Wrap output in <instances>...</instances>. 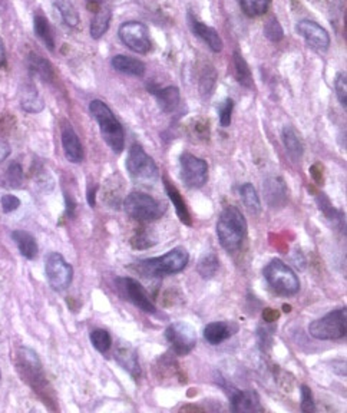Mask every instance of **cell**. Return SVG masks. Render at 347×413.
I'll return each mask as SVG.
<instances>
[{
    "instance_id": "obj_1",
    "label": "cell",
    "mask_w": 347,
    "mask_h": 413,
    "mask_svg": "<svg viewBox=\"0 0 347 413\" xmlns=\"http://www.w3.org/2000/svg\"><path fill=\"white\" fill-rule=\"evenodd\" d=\"M216 229L221 247L228 253H235L247 236V221L237 207L228 205L221 211Z\"/></svg>"
},
{
    "instance_id": "obj_2",
    "label": "cell",
    "mask_w": 347,
    "mask_h": 413,
    "mask_svg": "<svg viewBox=\"0 0 347 413\" xmlns=\"http://www.w3.org/2000/svg\"><path fill=\"white\" fill-rule=\"evenodd\" d=\"M89 112L96 121L107 145L115 154H121L125 147V131L111 108L104 101L93 100L89 104Z\"/></svg>"
},
{
    "instance_id": "obj_3",
    "label": "cell",
    "mask_w": 347,
    "mask_h": 413,
    "mask_svg": "<svg viewBox=\"0 0 347 413\" xmlns=\"http://www.w3.org/2000/svg\"><path fill=\"white\" fill-rule=\"evenodd\" d=\"M189 260V254L184 247H175L161 257L146 258L136 263V270L143 275H164L182 271Z\"/></svg>"
},
{
    "instance_id": "obj_4",
    "label": "cell",
    "mask_w": 347,
    "mask_h": 413,
    "mask_svg": "<svg viewBox=\"0 0 347 413\" xmlns=\"http://www.w3.org/2000/svg\"><path fill=\"white\" fill-rule=\"evenodd\" d=\"M127 171L131 178L142 186H154L160 178V171L153 160L139 144H134L127 155Z\"/></svg>"
},
{
    "instance_id": "obj_5",
    "label": "cell",
    "mask_w": 347,
    "mask_h": 413,
    "mask_svg": "<svg viewBox=\"0 0 347 413\" xmlns=\"http://www.w3.org/2000/svg\"><path fill=\"white\" fill-rule=\"evenodd\" d=\"M263 275L277 294L294 296L300 290V280L297 274L278 258L271 260L264 267Z\"/></svg>"
},
{
    "instance_id": "obj_6",
    "label": "cell",
    "mask_w": 347,
    "mask_h": 413,
    "mask_svg": "<svg viewBox=\"0 0 347 413\" xmlns=\"http://www.w3.org/2000/svg\"><path fill=\"white\" fill-rule=\"evenodd\" d=\"M347 310L336 309L309 325V333L317 340H339L346 336Z\"/></svg>"
},
{
    "instance_id": "obj_7",
    "label": "cell",
    "mask_w": 347,
    "mask_h": 413,
    "mask_svg": "<svg viewBox=\"0 0 347 413\" xmlns=\"http://www.w3.org/2000/svg\"><path fill=\"white\" fill-rule=\"evenodd\" d=\"M125 213L136 221H155L161 218L165 208L151 196L141 191H132L124 200Z\"/></svg>"
},
{
    "instance_id": "obj_8",
    "label": "cell",
    "mask_w": 347,
    "mask_h": 413,
    "mask_svg": "<svg viewBox=\"0 0 347 413\" xmlns=\"http://www.w3.org/2000/svg\"><path fill=\"white\" fill-rule=\"evenodd\" d=\"M45 273L49 286L55 292L66 290L73 279L72 265L64 258L61 253L57 251L47 254L45 261Z\"/></svg>"
},
{
    "instance_id": "obj_9",
    "label": "cell",
    "mask_w": 347,
    "mask_h": 413,
    "mask_svg": "<svg viewBox=\"0 0 347 413\" xmlns=\"http://www.w3.org/2000/svg\"><path fill=\"white\" fill-rule=\"evenodd\" d=\"M181 179L188 188H201L208 179V164L203 158L184 152L180 157Z\"/></svg>"
},
{
    "instance_id": "obj_10",
    "label": "cell",
    "mask_w": 347,
    "mask_h": 413,
    "mask_svg": "<svg viewBox=\"0 0 347 413\" xmlns=\"http://www.w3.org/2000/svg\"><path fill=\"white\" fill-rule=\"evenodd\" d=\"M121 42L135 54L145 55L151 49V39L148 28L141 22H125L118 30Z\"/></svg>"
},
{
    "instance_id": "obj_11",
    "label": "cell",
    "mask_w": 347,
    "mask_h": 413,
    "mask_svg": "<svg viewBox=\"0 0 347 413\" xmlns=\"http://www.w3.org/2000/svg\"><path fill=\"white\" fill-rule=\"evenodd\" d=\"M165 339L178 356H185L192 352L196 343L195 329L187 321H174L165 330Z\"/></svg>"
},
{
    "instance_id": "obj_12",
    "label": "cell",
    "mask_w": 347,
    "mask_h": 413,
    "mask_svg": "<svg viewBox=\"0 0 347 413\" xmlns=\"http://www.w3.org/2000/svg\"><path fill=\"white\" fill-rule=\"evenodd\" d=\"M117 283V289L121 293V296L131 301L135 307H138L139 310L145 311V313H150L154 314L157 311L154 303L151 301L150 296L145 292V289L142 287V285L132 279V277H121L115 280Z\"/></svg>"
},
{
    "instance_id": "obj_13",
    "label": "cell",
    "mask_w": 347,
    "mask_h": 413,
    "mask_svg": "<svg viewBox=\"0 0 347 413\" xmlns=\"http://www.w3.org/2000/svg\"><path fill=\"white\" fill-rule=\"evenodd\" d=\"M18 359H19V363H18L19 372L22 373L23 381H26L35 389L39 388L42 383H45L42 363L35 350L26 346H22L18 350Z\"/></svg>"
},
{
    "instance_id": "obj_14",
    "label": "cell",
    "mask_w": 347,
    "mask_h": 413,
    "mask_svg": "<svg viewBox=\"0 0 347 413\" xmlns=\"http://www.w3.org/2000/svg\"><path fill=\"white\" fill-rule=\"evenodd\" d=\"M297 32H299V35L306 40L310 49L319 54L329 51L330 35L317 22L309 20V19L300 20L299 23H297Z\"/></svg>"
},
{
    "instance_id": "obj_15",
    "label": "cell",
    "mask_w": 347,
    "mask_h": 413,
    "mask_svg": "<svg viewBox=\"0 0 347 413\" xmlns=\"http://www.w3.org/2000/svg\"><path fill=\"white\" fill-rule=\"evenodd\" d=\"M188 23H189V28H191L192 33L196 37H200L213 52L218 54V52L223 51V48H224L223 39H221V36L218 35V32L214 28L206 25L201 20H198L191 13L188 15Z\"/></svg>"
},
{
    "instance_id": "obj_16",
    "label": "cell",
    "mask_w": 347,
    "mask_h": 413,
    "mask_svg": "<svg viewBox=\"0 0 347 413\" xmlns=\"http://www.w3.org/2000/svg\"><path fill=\"white\" fill-rule=\"evenodd\" d=\"M61 141L66 160L72 164H79L83 161V147L75 129L71 124H65L61 131Z\"/></svg>"
},
{
    "instance_id": "obj_17",
    "label": "cell",
    "mask_w": 347,
    "mask_h": 413,
    "mask_svg": "<svg viewBox=\"0 0 347 413\" xmlns=\"http://www.w3.org/2000/svg\"><path fill=\"white\" fill-rule=\"evenodd\" d=\"M264 197L271 208H280L284 205L287 200V188L281 176H271L266 179Z\"/></svg>"
},
{
    "instance_id": "obj_18",
    "label": "cell",
    "mask_w": 347,
    "mask_h": 413,
    "mask_svg": "<svg viewBox=\"0 0 347 413\" xmlns=\"http://www.w3.org/2000/svg\"><path fill=\"white\" fill-rule=\"evenodd\" d=\"M233 412H261L260 397L254 390H238L231 396Z\"/></svg>"
},
{
    "instance_id": "obj_19",
    "label": "cell",
    "mask_w": 347,
    "mask_h": 413,
    "mask_svg": "<svg viewBox=\"0 0 347 413\" xmlns=\"http://www.w3.org/2000/svg\"><path fill=\"white\" fill-rule=\"evenodd\" d=\"M111 65L115 71L129 75V76H135V78L143 76L146 71V66L142 61L128 56V55H115L111 61Z\"/></svg>"
},
{
    "instance_id": "obj_20",
    "label": "cell",
    "mask_w": 347,
    "mask_h": 413,
    "mask_svg": "<svg viewBox=\"0 0 347 413\" xmlns=\"http://www.w3.org/2000/svg\"><path fill=\"white\" fill-rule=\"evenodd\" d=\"M115 360L124 367V369L132 378L136 379V378L141 376V366H139V361H138V354L129 345H124V346H119L117 349Z\"/></svg>"
},
{
    "instance_id": "obj_21",
    "label": "cell",
    "mask_w": 347,
    "mask_h": 413,
    "mask_svg": "<svg viewBox=\"0 0 347 413\" xmlns=\"http://www.w3.org/2000/svg\"><path fill=\"white\" fill-rule=\"evenodd\" d=\"M20 108L29 114H39L45 109V101L42 100L35 85H25L20 92Z\"/></svg>"
},
{
    "instance_id": "obj_22",
    "label": "cell",
    "mask_w": 347,
    "mask_h": 413,
    "mask_svg": "<svg viewBox=\"0 0 347 413\" xmlns=\"http://www.w3.org/2000/svg\"><path fill=\"white\" fill-rule=\"evenodd\" d=\"M12 240L16 243L20 254L28 258V260H33L37 257V253H39V247H37V243H36V239L25 232V229H15V232H12Z\"/></svg>"
},
{
    "instance_id": "obj_23",
    "label": "cell",
    "mask_w": 347,
    "mask_h": 413,
    "mask_svg": "<svg viewBox=\"0 0 347 413\" xmlns=\"http://www.w3.org/2000/svg\"><path fill=\"white\" fill-rule=\"evenodd\" d=\"M283 143L286 147V151L288 154V157L294 161V162H299L305 154V147L303 143L300 140V136L297 135V132L294 131L293 126H284L283 129Z\"/></svg>"
},
{
    "instance_id": "obj_24",
    "label": "cell",
    "mask_w": 347,
    "mask_h": 413,
    "mask_svg": "<svg viewBox=\"0 0 347 413\" xmlns=\"http://www.w3.org/2000/svg\"><path fill=\"white\" fill-rule=\"evenodd\" d=\"M153 94L155 95L160 108L167 114H172L174 111H177L181 104L180 90L175 86H167L164 89L153 90Z\"/></svg>"
},
{
    "instance_id": "obj_25",
    "label": "cell",
    "mask_w": 347,
    "mask_h": 413,
    "mask_svg": "<svg viewBox=\"0 0 347 413\" xmlns=\"http://www.w3.org/2000/svg\"><path fill=\"white\" fill-rule=\"evenodd\" d=\"M111 19H112V12L110 8L96 9V12L90 20V26H89L90 37L95 40L101 39L108 32L110 25H111Z\"/></svg>"
},
{
    "instance_id": "obj_26",
    "label": "cell",
    "mask_w": 347,
    "mask_h": 413,
    "mask_svg": "<svg viewBox=\"0 0 347 413\" xmlns=\"http://www.w3.org/2000/svg\"><path fill=\"white\" fill-rule=\"evenodd\" d=\"M233 333L234 330L227 321H213V323L204 328V339L213 346L221 345L223 342L228 340L233 336Z\"/></svg>"
},
{
    "instance_id": "obj_27",
    "label": "cell",
    "mask_w": 347,
    "mask_h": 413,
    "mask_svg": "<svg viewBox=\"0 0 347 413\" xmlns=\"http://www.w3.org/2000/svg\"><path fill=\"white\" fill-rule=\"evenodd\" d=\"M164 186H165V191L168 198L171 200V203L175 207V213L180 218V221L188 227L192 225V220H191V214L188 211V207L182 198V196L180 194V191L172 186V182H170L167 178H164Z\"/></svg>"
},
{
    "instance_id": "obj_28",
    "label": "cell",
    "mask_w": 347,
    "mask_h": 413,
    "mask_svg": "<svg viewBox=\"0 0 347 413\" xmlns=\"http://www.w3.org/2000/svg\"><path fill=\"white\" fill-rule=\"evenodd\" d=\"M33 30H35V35L45 43L46 48L51 52H54L55 51V36H54L51 25H49V20L43 15H40V13L35 15Z\"/></svg>"
},
{
    "instance_id": "obj_29",
    "label": "cell",
    "mask_w": 347,
    "mask_h": 413,
    "mask_svg": "<svg viewBox=\"0 0 347 413\" xmlns=\"http://www.w3.org/2000/svg\"><path fill=\"white\" fill-rule=\"evenodd\" d=\"M240 196H241L242 204L245 205L247 210H249L252 215H259L261 213V201L253 184L250 182L242 184V186L240 187Z\"/></svg>"
},
{
    "instance_id": "obj_30",
    "label": "cell",
    "mask_w": 347,
    "mask_h": 413,
    "mask_svg": "<svg viewBox=\"0 0 347 413\" xmlns=\"http://www.w3.org/2000/svg\"><path fill=\"white\" fill-rule=\"evenodd\" d=\"M28 65L30 72H33L35 75H37L40 79L46 80V82H52L55 78V72H54V66L51 65V62L46 61L45 58L32 54L28 59Z\"/></svg>"
},
{
    "instance_id": "obj_31",
    "label": "cell",
    "mask_w": 347,
    "mask_h": 413,
    "mask_svg": "<svg viewBox=\"0 0 347 413\" xmlns=\"http://www.w3.org/2000/svg\"><path fill=\"white\" fill-rule=\"evenodd\" d=\"M55 6L59 11L61 18L66 26L76 28L79 25V22H81L79 13L71 0H55Z\"/></svg>"
},
{
    "instance_id": "obj_32",
    "label": "cell",
    "mask_w": 347,
    "mask_h": 413,
    "mask_svg": "<svg viewBox=\"0 0 347 413\" xmlns=\"http://www.w3.org/2000/svg\"><path fill=\"white\" fill-rule=\"evenodd\" d=\"M234 71H235V78H237L238 83H241L245 88L253 86L252 71L240 52L234 54Z\"/></svg>"
},
{
    "instance_id": "obj_33",
    "label": "cell",
    "mask_w": 347,
    "mask_h": 413,
    "mask_svg": "<svg viewBox=\"0 0 347 413\" xmlns=\"http://www.w3.org/2000/svg\"><path fill=\"white\" fill-rule=\"evenodd\" d=\"M218 267H220L218 257L214 253H208V254L203 256L201 260L198 261L196 270H198V273H200L203 279H213L218 271Z\"/></svg>"
},
{
    "instance_id": "obj_34",
    "label": "cell",
    "mask_w": 347,
    "mask_h": 413,
    "mask_svg": "<svg viewBox=\"0 0 347 413\" xmlns=\"http://www.w3.org/2000/svg\"><path fill=\"white\" fill-rule=\"evenodd\" d=\"M240 6L247 16L257 18L269 11L270 0H240Z\"/></svg>"
},
{
    "instance_id": "obj_35",
    "label": "cell",
    "mask_w": 347,
    "mask_h": 413,
    "mask_svg": "<svg viewBox=\"0 0 347 413\" xmlns=\"http://www.w3.org/2000/svg\"><path fill=\"white\" fill-rule=\"evenodd\" d=\"M23 184V168L20 164L13 162L5 172L4 184L0 186L8 187V188H20Z\"/></svg>"
},
{
    "instance_id": "obj_36",
    "label": "cell",
    "mask_w": 347,
    "mask_h": 413,
    "mask_svg": "<svg viewBox=\"0 0 347 413\" xmlns=\"http://www.w3.org/2000/svg\"><path fill=\"white\" fill-rule=\"evenodd\" d=\"M90 343L99 353H107L112 346V339L107 330L96 329L90 333Z\"/></svg>"
},
{
    "instance_id": "obj_37",
    "label": "cell",
    "mask_w": 347,
    "mask_h": 413,
    "mask_svg": "<svg viewBox=\"0 0 347 413\" xmlns=\"http://www.w3.org/2000/svg\"><path fill=\"white\" fill-rule=\"evenodd\" d=\"M334 90L343 108L347 107V76L346 72H339L334 79Z\"/></svg>"
},
{
    "instance_id": "obj_38",
    "label": "cell",
    "mask_w": 347,
    "mask_h": 413,
    "mask_svg": "<svg viewBox=\"0 0 347 413\" xmlns=\"http://www.w3.org/2000/svg\"><path fill=\"white\" fill-rule=\"evenodd\" d=\"M264 35H266V37H267L269 40L277 43V42L283 40V37H284V30H283L281 25L278 23V20L273 18V19H270V20L266 23V26H264Z\"/></svg>"
},
{
    "instance_id": "obj_39",
    "label": "cell",
    "mask_w": 347,
    "mask_h": 413,
    "mask_svg": "<svg viewBox=\"0 0 347 413\" xmlns=\"http://www.w3.org/2000/svg\"><path fill=\"white\" fill-rule=\"evenodd\" d=\"M233 111H234V101L231 98H227L220 104V107H218V118H220V125L223 128L230 126Z\"/></svg>"
},
{
    "instance_id": "obj_40",
    "label": "cell",
    "mask_w": 347,
    "mask_h": 413,
    "mask_svg": "<svg viewBox=\"0 0 347 413\" xmlns=\"http://www.w3.org/2000/svg\"><path fill=\"white\" fill-rule=\"evenodd\" d=\"M319 207H320V210L326 214V217H327L329 220H337L340 224H341V222L344 224V220H343L341 213L337 211V210L330 204V201L327 200V197H326L324 194H320V197H319Z\"/></svg>"
},
{
    "instance_id": "obj_41",
    "label": "cell",
    "mask_w": 347,
    "mask_h": 413,
    "mask_svg": "<svg viewBox=\"0 0 347 413\" xmlns=\"http://www.w3.org/2000/svg\"><path fill=\"white\" fill-rule=\"evenodd\" d=\"M300 395H302V402H300L302 410L307 412V413L314 412L316 410V403H314V399H313L312 389L307 385H303L302 390H300Z\"/></svg>"
},
{
    "instance_id": "obj_42",
    "label": "cell",
    "mask_w": 347,
    "mask_h": 413,
    "mask_svg": "<svg viewBox=\"0 0 347 413\" xmlns=\"http://www.w3.org/2000/svg\"><path fill=\"white\" fill-rule=\"evenodd\" d=\"M0 205H2V210L5 214L13 213L20 207V200L16 196L12 194H5L0 197Z\"/></svg>"
},
{
    "instance_id": "obj_43",
    "label": "cell",
    "mask_w": 347,
    "mask_h": 413,
    "mask_svg": "<svg viewBox=\"0 0 347 413\" xmlns=\"http://www.w3.org/2000/svg\"><path fill=\"white\" fill-rule=\"evenodd\" d=\"M11 152H12V148L9 143L0 138V162H4L11 155Z\"/></svg>"
},
{
    "instance_id": "obj_44",
    "label": "cell",
    "mask_w": 347,
    "mask_h": 413,
    "mask_svg": "<svg viewBox=\"0 0 347 413\" xmlns=\"http://www.w3.org/2000/svg\"><path fill=\"white\" fill-rule=\"evenodd\" d=\"M150 240H148V237L145 236V234H139V236H136V237H134L132 239V247L134 249H141V243H143L142 246H143V249H148V247H151L153 246V243H148Z\"/></svg>"
},
{
    "instance_id": "obj_45",
    "label": "cell",
    "mask_w": 347,
    "mask_h": 413,
    "mask_svg": "<svg viewBox=\"0 0 347 413\" xmlns=\"http://www.w3.org/2000/svg\"><path fill=\"white\" fill-rule=\"evenodd\" d=\"M278 317H280V313L276 309H264L263 310V318H264V321H267V323H273V321L278 320Z\"/></svg>"
},
{
    "instance_id": "obj_46",
    "label": "cell",
    "mask_w": 347,
    "mask_h": 413,
    "mask_svg": "<svg viewBox=\"0 0 347 413\" xmlns=\"http://www.w3.org/2000/svg\"><path fill=\"white\" fill-rule=\"evenodd\" d=\"M312 176H313V179L319 184V186H322L323 184V181H324V176H323V169H322V167L320 165H313L312 167Z\"/></svg>"
},
{
    "instance_id": "obj_47",
    "label": "cell",
    "mask_w": 347,
    "mask_h": 413,
    "mask_svg": "<svg viewBox=\"0 0 347 413\" xmlns=\"http://www.w3.org/2000/svg\"><path fill=\"white\" fill-rule=\"evenodd\" d=\"M6 65V49H5V42L0 37V68Z\"/></svg>"
},
{
    "instance_id": "obj_48",
    "label": "cell",
    "mask_w": 347,
    "mask_h": 413,
    "mask_svg": "<svg viewBox=\"0 0 347 413\" xmlns=\"http://www.w3.org/2000/svg\"><path fill=\"white\" fill-rule=\"evenodd\" d=\"M96 191H98V187H93L92 190H89L88 191V204L90 205V207H95V204H96Z\"/></svg>"
},
{
    "instance_id": "obj_49",
    "label": "cell",
    "mask_w": 347,
    "mask_h": 413,
    "mask_svg": "<svg viewBox=\"0 0 347 413\" xmlns=\"http://www.w3.org/2000/svg\"><path fill=\"white\" fill-rule=\"evenodd\" d=\"M86 2H88V5H90V6H92V5L96 6V5H101L102 0H86Z\"/></svg>"
},
{
    "instance_id": "obj_50",
    "label": "cell",
    "mask_w": 347,
    "mask_h": 413,
    "mask_svg": "<svg viewBox=\"0 0 347 413\" xmlns=\"http://www.w3.org/2000/svg\"><path fill=\"white\" fill-rule=\"evenodd\" d=\"M181 410H204L203 407H196V406H185Z\"/></svg>"
},
{
    "instance_id": "obj_51",
    "label": "cell",
    "mask_w": 347,
    "mask_h": 413,
    "mask_svg": "<svg viewBox=\"0 0 347 413\" xmlns=\"http://www.w3.org/2000/svg\"><path fill=\"white\" fill-rule=\"evenodd\" d=\"M0 379H2V372H0Z\"/></svg>"
}]
</instances>
